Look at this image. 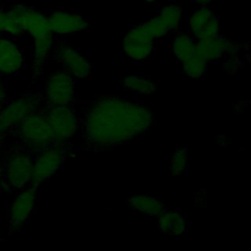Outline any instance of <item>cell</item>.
<instances>
[{"instance_id": "1", "label": "cell", "mask_w": 251, "mask_h": 251, "mask_svg": "<svg viewBox=\"0 0 251 251\" xmlns=\"http://www.w3.org/2000/svg\"><path fill=\"white\" fill-rule=\"evenodd\" d=\"M153 124L148 107L121 97L102 96L88 108L82 130L88 145L102 150L132 141Z\"/></svg>"}, {"instance_id": "2", "label": "cell", "mask_w": 251, "mask_h": 251, "mask_svg": "<svg viewBox=\"0 0 251 251\" xmlns=\"http://www.w3.org/2000/svg\"><path fill=\"white\" fill-rule=\"evenodd\" d=\"M17 129L20 140L29 151L38 153L54 145L52 130L44 112L31 113L17 126Z\"/></svg>"}, {"instance_id": "3", "label": "cell", "mask_w": 251, "mask_h": 251, "mask_svg": "<svg viewBox=\"0 0 251 251\" xmlns=\"http://www.w3.org/2000/svg\"><path fill=\"white\" fill-rule=\"evenodd\" d=\"M43 112L51 127L54 144L64 145L75 136L79 120L70 105L48 107Z\"/></svg>"}, {"instance_id": "4", "label": "cell", "mask_w": 251, "mask_h": 251, "mask_svg": "<svg viewBox=\"0 0 251 251\" xmlns=\"http://www.w3.org/2000/svg\"><path fill=\"white\" fill-rule=\"evenodd\" d=\"M66 148L63 144H54L37 153L33 159L30 184L37 187L54 176L66 160Z\"/></svg>"}, {"instance_id": "5", "label": "cell", "mask_w": 251, "mask_h": 251, "mask_svg": "<svg viewBox=\"0 0 251 251\" xmlns=\"http://www.w3.org/2000/svg\"><path fill=\"white\" fill-rule=\"evenodd\" d=\"M75 96V79L64 70L53 72L45 80L44 98L48 107L70 105Z\"/></svg>"}, {"instance_id": "6", "label": "cell", "mask_w": 251, "mask_h": 251, "mask_svg": "<svg viewBox=\"0 0 251 251\" xmlns=\"http://www.w3.org/2000/svg\"><path fill=\"white\" fill-rule=\"evenodd\" d=\"M33 169V158L25 151L13 153L7 160L4 168L6 185L20 190L30 184Z\"/></svg>"}, {"instance_id": "7", "label": "cell", "mask_w": 251, "mask_h": 251, "mask_svg": "<svg viewBox=\"0 0 251 251\" xmlns=\"http://www.w3.org/2000/svg\"><path fill=\"white\" fill-rule=\"evenodd\" d=\"M9 11L20 23L24 33H27L32 39L52 35L47 15L41 11L25 4H15Z\"/></svg>"}, {"instance_id": "8", "label": "cell", "mask_w": 251, "mask_h": 251, "mask_svg": "<svg viewBox=\"0 0 251 251\" xmlns=\"http://www.w3.org/2000/svg\"><path fill=\"white\" fill-rule=\"evenodd\" d=\"M123 52L133 61H145L155 50L154 39L140 24L131 26L122 38Z\"/></svg>"}, {"instance_id": "9", "label": "cell", "mask_w": 251, "mask_h": 251, "mask_svg": "<svg viewBox=\"0 0 251 251\" xmlns=\"http://www.w3.org/2000/svg\"><path fill=\"white\" fill-rule=\"evenodd\" d=\"M55 56L63 65V69L76 80L86 79L91 71V64L75 47L71 44L58 43Z\"/></svg>"}, {"instance_id": "10", "label": "cell", "mask_w": 251, "mask_h": 251, "mask_svg": "<svg viewBox=\"0 0 251 251\" xmlns=\"http://www.w3.org/2000/svg\"><path fill=\"white\" fill-rule=\"evenodd\" d=\"M33 96H24L5 103L0 111V134L17 127L28 115L36 111Z\"/></svg>"}, {"instance_id": "11", "label": "cell", "mask_w": 251, "mask_h": 251, "mask_svg": "<svg viewBox=\"0 0 251 251\" xmlns=\"http://www.w3.org/2000/svg\"><path fill=\"white\" fill-rule=\"evenodd\" d=\"M37 199V187L29 184L18 192L14 197L8 213L11 228H21L30 217Z\"/></svg>"}, {"instance_id": "12", "label": "cell", "mask_w": 251, "mask_h": 251, "mask_svg": "<svg viewBox=\"0 0 251 251\" xmlns=\"http://www.w3.org/2000/svg\"><path fill=\"white\" fill-rule=\"evenodd\" d=\"M188 28L195 40L211 38L220 34V21L209 6H199L188 18Z\"/></svg>"}, {"instance_id": "13", "label": "cell", "mask_w": 251, "mask_h": 251, "mask_svg": "<svg viewBox=\"0 0 251 251\" xmlns=\"http://www.w3.org/2000/svg\"><path fill=\"white\" fill-rule=\"evenodd\" d=\"M25 66V54L10 36L0 34V77L19 73Z\"/></svg>"}, {"instance_id": "14", "label": "cell", "mask_w": 251, "mask_h": 251, "mask_svg": "<svg viewBox=\"0 0 251 251\" xmlns=\"http://www.w3.org/2000/svg\"><path fill=\"white\" fill-rule=\"evenodd\" d=\"M48 25L51 33L58 35H67L82 31L89 26L88 21L76 13H69L56 10L47 16Z\"/></svg>"}, {"instance_id": "15", "label": "cell", "mask_w": 251, "mask_h": 251, "mask_svg": "<svg viewBox=\"0 0 251 251\" xmlns=\"http://www.w3.org/2000/svg\"><path fill=\"white\" fill-rule=\"evenodd\" d=\"M126 202L133 211L147 218H157L167 209L163 200L150 194H130L126 197Z\"/></svg>"}, {"instance_id": "16", "label": "cell", "mask_w": 251, "mask_h": 251, "mask_svg": "<svg viewBox=\"0 0 251 251\" xmlns=\"http://www.w3.org/2000/svg\"><path fill=\"white\" fill-rule=\"evenodd\" d=\"M227 44L228 39L219 34L211 38L196 40V51L207 64L214 63L226 56Z\"/></svg>"}, {"instance_id": "17", "label": "cell", "mask_w": 251, "mask_h": 251, "mask_svg": "<svg viewBox=\"0 0 251 251\" xmlns=\"http://www.w3.org/2000/svg\"><path fill=\"white\" fill-rule=\"evenodd\" d=\"M156 219L157 227L164 234L181 236L186 232V219L181 211H172L167 208Z\"/></svg>"}, {"instance_id": "18", "label": "cell", "mask_w": 251, "mask_h": 251, "mask_svg": "<svg viewBox=\"0 0 251 251\" xmlns=\"http://www.w3.org/2000/svg\"><path fill=\"white\" fill-rule=\"evenodd\" d=\"M172 52L180 64L199 55L196 51V40L187 33H177L172 41Z\"/></svg>"}, {"instance_id": "19", "label": "cell", "mask_w": 251, "mask_h": 251, "mask_svg": "<svg viewBox=\"0 0 251 251\" xmlns=\"http://www.w3.org/2000/svg\"><path fill=\"white\" fill-rule=\"evenodd\" d=\"M32 40V70L34 73H39L41 72L46 59L54 47V35L52 34Z\"/></svg>"}, {"instance_id": "20", "label": "cell", "mask_w": 251, "mask_h": 251, "mask_svg": "<svg viewBox=\"0 0 251 251\" xmlns=\"http://www.w3.org/2000/svg\"><path fill=\"white\" fill-rule=\"evenodd\" d=\"M121 84L128 91L137 94H153L157 84L149 77L141 75H122Z\"/></svg>"}, {"instance_id": "21", "label": "cell", "mask_w": 251, "mask_h": 251, "mask_svg": "<svg viewBox=\"0 0 251 251\" xmlns=\"http://www.w3.org/2000/svg\"><path fill=\"white\" fill-rule=\"evenodd\" d=\"M182 14V6L180 4L174 3L163 7L157 16L171 33L173 31H176L181 25Z\"/></svg>"}, {"instance_id": "22", "label": "cell", "mask_w": 251, "mask_h": 251, "mask_svg": "<svg viewBox=\"0 0 251 251\" xmlns=\"http://www.w3.org/2000/svg\"><path fill=\"white\" fill-rule=\"evenodd\" d=\"M0 34L10 37H18L24 34V30L18 20L9 10L0 8Z\"/></svg>"}, {"instance_id": "23", "label": "cell", "mask_w": 251, "mask_h": 251, "mask_svg": "<svg viewBox=\"0 0 251 251\" xmlns=\"http://www.w3.org/2000/svg\"><path fill=\"white\" fill-rule=\"evenodd\" d=\"M188 168V150L186 146L176 149L170 157L169 173L172 176H181Z\"/></svg>"}, {"instance_id": "24", "label": "cell", "mask_w": 251, "mask_h": 251, "mask_svg": "<svg viewBox=\"0 0 251 251\" xmlns=\"http://www.w3.org/2000/svg\"><path fill=\"white\" fill-rule=\"evenodd\" d=\"M141 25H143L147 33L151 36V38H153L154 40L160 37H164L170 33L157 15L144 20L143 22H141Z\"/></svg>"}, {"instance_id": "25", "label": "cell", "mask_w": 251, "mask_h": 251, "mask_svg": "<svg viewBox=\"0 0 251 251\" xmlns=\"http://www.w3.org/2000/svg\"><path fill=\"white\" fill-rule=\"evenodd\" d=\"M240 61L235 57H229L223 65V71L226 75H232L238 71Z\"/></svg>"}, {"instance_id": "26", "label": "cell", "mask_w": 251, "mask_h": 251, "mask_svg": "<svg viewBox=\"0 0 251 251\" xmlns=\"http://www.w3.org/2000/svg\"><path fill=\"white\" fill-rule=\"evenodd\" d=\"M5 97H6V91L5 88L3 87V85L0 83V111L2 109V107L5 104Z\"/></svg>"}, {"instance_id": "27", "label": "cell", "mask_w": 251, "mask_h": 251, "mask_svg": "<svg viewBox=\"0 0 251 251\" xmlns=\"http://www.w3.org/2000/svg\"><path fill=\"white\" fill-rule=\"evenodd\" d=\"M214 0H194V2L199 6H208L211 4Z\"/></svg>"}, {"instance_id": "28", "label": "cell", "mask_w": 251, "mask_h": 251, "mask_svg": "<svg viewBox=\"0 0 251 251\" xmlns=\"http://www.w3.org/2000/svg\"><path fill=\"white\" fill-rule=\"evenodd\" d=\"M146 5H154L157 3V0H142Z\"/></svg>"}]
</instances>
